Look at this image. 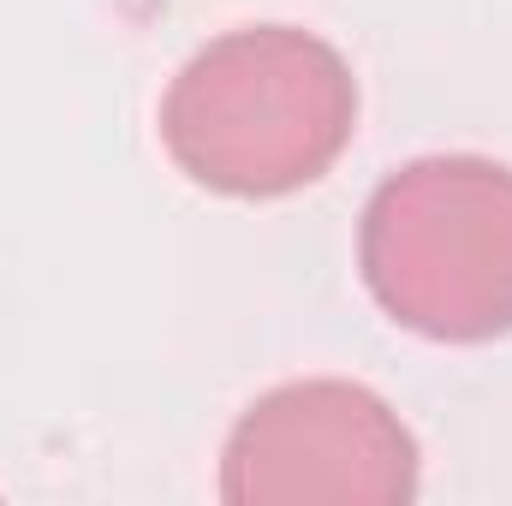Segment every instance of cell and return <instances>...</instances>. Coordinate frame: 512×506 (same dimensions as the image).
<instances>
[{
	"label": "cell",
	"instance_id": "cell-1",
	"mask_svg": "<svg viewBox=\"0 0 512 506\" xmlns=\"http://www.w3.org/2000/svg\"><path fill=\"white\" fill-rule=\"evenodd\" d=\"M358 131V78L334 42L298 24H245L203 42L161 96L173 167L239 203L316 185Z\"/></svg>",
	"mask_w": 512,
	"mask_h": 506
},
{
	"label": "cell",
	"instance_id": "cell-2",
	"mask_svg": "<svg viewBox=\"0 0 512 506\" xmlns=\"http://www.w3.org/2000/svg\"><path fill=\"white\" fill-rule=\"evenodd\" d=\"M358 274L387 322L435 346L512 334V167L417 155L393 167L358 221Z\"/></svg>",
	"mask_w": 512,
	"mask_h": 506
},
{
	"label": "cell",
	"instance_id": "cell-3",
	"mask_svg": "<svg viewBox=\"0 0 512 506\" xmlns=\"http://www.w3.org/2000/svg\"><path fill=\"white\" fill-rule=\"evenodd\" d=\"M417 489V435L364 381L268 387L221 447V501L233 506H405Z\"/></svg>",
	"mask_w": 512,
	"mask_h": 506
}]
</instances>
